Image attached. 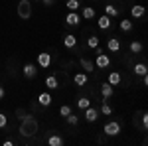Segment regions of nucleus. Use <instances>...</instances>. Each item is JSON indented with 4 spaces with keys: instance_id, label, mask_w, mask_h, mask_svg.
I'll list each match as a JSON object with an SVG mask.
<instances>
[{
    "instance_id": "1",
    "label": "nucleus",
    "mask_w": 148,
    "mask_h": 146,
    "mask_svg": "<svg viewBox=\"0 0 148 146\" xmlns=\"http://www.w3.org/2000/svg\"><path fill=\"white\" fill-rule=\"evenodd\" d=\"M24 138H32L40 132V123H38V119L32 117V114H28L24 121H20V130H18Z\"/></svg>"
},
{
    "instance_id": "2",
    "label": "nucleus",
    "mask_w": 148,
    "mask_h": 146,
    "mask_svg": "<svg viewBox=\"0 0 148 146\" xmlns=\"http://www.w3.org/2000/svg\"><path fill=\"white\" fill-rule=\"evenodd\" d=\"M93 63H95V67H99V69H107L111 65V57L97 47V56H95V61H93Z\"/></svg>"
},
{
    "instance_id": "3",
    "label": "nucleus",
    "mask_w": 148,
    "mask_h": 146,
    "mask_svg": "<svg viewBox=\"0 0 148 146\" xmlns=\"http://www.w3.org/2000/svg\"><path fill=\"white\" fill-rule=\"evenodd\" d=\"M18 16L22 20H28L32 16V2L30 0H20L18 2Z\"/></svg>"
},
{
    "instance_id": "4",
    "label": "nucleus",
    "mask_w": 148,
    "mask_h": 146,
    "mask_svg": "<svg viewBox=\"0 0 148 146\" xmlns=\"http://www.w3.org/2000/svg\"><path fill=\"white\" fill-rule=\"evenodd\" d=\"M103 132H105L107 136H116V134H121V123H116V121H109V123L105 124Z\"/></svg>"
},
{
    "instance_id": "5",
    "label": "nucleus",
    "mask_w": 148,
    "mask_h": 146,
    "mask_svg": "<svg viewBox=\"0 0 148 146\" xmlns=\"http://www.w3.org/2000/svg\"><path fill=\"white\" fill-rule=\"evenodd\" d=\"M22 73H24L26 79H34L36 75H38V65H36V63H26L22 67Z\"/></svg>"
},
{
    "instance_id": "6",
    "label": "nucleus",
    "mask_w": 148,
    "mask_h": 146,
    "mask_svg": "<svg viewBox=\"0 0 148 146\" xmlns=\"http://www.w3.org/2000/svg\"><path fill=\"white\" fill-rule=\"evenodd\" d=\"M51 65V56L49 53H38V67L47 69Z\"/></svg>"
},
{
    "instance_id": "7",
    "label": "nucleus",
    "mask_w": 148,
    "mask_h": 146,
    "mask_svg": "<svg viewBox=\"0 0 148 146\" xmlns=\"http://www.w3.org/2000/svg\"><path fill=\"white\" fill-rule=\"evenodd\" d=\"M99 114H101V112L97 111L95 107H87V109H85V121H87V123H95V121L99 119Z\"/></svg>"
},
{
    "instance_id": "8",
    "label": "nucleus",
    "mask_w": 148,
    "mask_h": 146,
    "mask_svg": "<svg viewBox=\"0 0 148 146\" xmlns=\"http://www.w3.org/2000/svg\"><path fill=\"white\" fill-rule=\"evenodd\" d=\"M87 81H89V77H87V73H85V71H79V73H75V75H73V83H75L77 87H85V85H87Z\"/></svg>"
},
{
    "instance_id": "9",
    "label": "nucleus",
    "mask_w": 148,
    "mask_h": 146,
    "mask_svg": "<svg viewBox=\"0 0 148 146\" xmlns=\"http://www.w3.org/2000/svg\"><path fill=\"white\" fill-rule=\"evenodd\" d=\"M65 24H67V26H79L81 16L77 14V12H69L67 16H65Z\"/></svg>"
},
{
    "instance_id": "10",
    "label": "nucleus",
    "mask_w": 148,
    "mask_h": 146,
    "mask_svg": "<svg viewBox=\"0 0 148 146\" xmlns=\"http://www.w3.org/2000/svg\"><path fill=\"white\" fill-rule=\"evenodd\" d=\"M46 87L49 91H56L57 87H59V79H57V75H47L46 77Z\"/></svg>"
},
{
    "instance_id": "11",
    "label": "nucleus",
    "mask_w": 148,
    "mask_h": 146,
    "mask_svg": "<svg viewBox=\"0 0 148 146\" xmlns=\"http://www.w3.org/2000/svg\"><path fill=\"white\" fill-rule=\"evenodd\" d=\"M38 103H40L42 107H49V105H51V95H49L47 91H42V93L38 95Z\"/></svg>"
},
{
    "instance_id": "12",
    "label": "nucleus",
    "mask_w": 148,
    "mask_h": 146,
    "mask_svg": "<svg viewBox=\"0 0 148 146\" xmlns=\"http://www.w3.org/2000/svg\"><path fill=\"white\" fill-rule=\"evenodd\" d=\"M97 26H99L101 30H109V28H111V16H107V14L99 16V20H97Z\"/></svg>"
},
{
    "instance_id": "13",
    "label": "nucleus",
    "mask_w": 148,
    "mask_h": 146,
    "mask_svg": "<svg viewBox=\"0 0 148 146\" xmlns=\"http://www.w3.org/2000/svg\"><path fill=\"white\" fill-rule=\"evenodd\" d=\"M107 49H109V51H113V53L121 51V42H119V38H111V40L107 42Z\"/></svg>"
},
{
    "instance_id": "14",
    "label": "nucleus",
    "mask_w": 148,
    "mask_h": 146,
    "mask_svg": "<svg viewBox=\"0 0 148 146\" xmlns=\"http://www.w3.org/2000/svg\"><path fill=\"white\" fill-rule=\"evenodd\" d=\"M63 45L69 47V49H73V47L77 45V38H75L73 34H65L63 36Z\"/></svg>"
},
{
    "instance_id": "15",
    "label": "nucleus",
    "mask_w": 148,
    "mask_h": 146,
    "mask_svg": "<svg viewBox=\"0 0 148 146\" xmlns=\"http://www.w3.org/2000/svg\"><path fill=\"white\" fill-rule=\"evenodd\" d=\"M79 63H81V67H83V71H85V73H91L93 69H95V63H93L91 59H87V57H81Z\"/></svg>"
},
{
    "instance_id": "16",
    "label": "nucleus",
    "mask_w": 148,
    "mask_h": 146,
    "mask_svg": "<svg viewBox=\"0 0 148 146\" xmlns=\"http://www.w3.org/2000/svg\"><path fill=\"white\" fill-rule=\"evenodd\" d=\"M81 18H83V20H93V18H95V8H93V6H83Z\"/></svg>"
},
{
    "instance_id": "17",
    "label": "nucleus",
    "mask_w": 148,
    "mask_h": 146,
    "mask_svg": "<svg viewBox=\"0 0 148 146\" xmlns=\"http://www.w3.org/2000/svg\"><path fill=\"white\" fill-rule=\"evenodd\" d=\"M113 93H114V87H113V85H109V83H103V85H101V95H103V99L113 97Z\"/></svg>"
},
{
    "instance_id": "18",
    "label": "nucleus",
    "mask_w": 148,
    "mask_h": 146,
    "mask_svg": "<svg viewBox=\"0 0 148 146\" xmlns=\"http://www.w3.org/2000/svg\"><path fill=\"white\" fill-rule=\"evenodd\" d=\"M121 73H119V71H111V73H109V79H107V83H109V85H121Z\"/></svg>"
},
{
    "instance_id": "19",
    "label": "nucleus",
    "mask_w": 148,
    "mask_h": 146,
    "mask_svg": "<svg viewBox=\"0 0 148 146\" xmlns=\"http://www.w3.org/2000/svg\"><path fill=\"white\" fill-rule=\"evenodd\" d=\"M144 6H140V4H134V6H132V8H130V16H132V18H142V16H144Z\"/></svg>"
},
{
    "instance_id": "20",
    "label": "nucleus",
    "mask_w": 148,
    "mask_h": 146,
    "mask_svg": "<svg viewBox=\"0 0 148 146\" xmlns=\"http://www.w3.org/2000/svg\"><path fill=\"white\" fill-rule=\"evenodd\" d=\"M47 144L49 146H61L63 144V138H61L59 134H49L47 136Z\"/></svg>"
},
{
    "instance_id": "21",
    "label": "nucleus",
    "mask_w": 148,
    "mask_h": 146,
    "mask_svg": "<svg viewBox=\"0 0 148 146\" xmlns=\"http://www.w3.org/2000/svg\"><path fill=\"white\" fill-rule=\"evenodd\" d=\"M132 71H134V75H146V63L144 61H140V63H136L134 67H132Z\"/></svg>"
},
{
    "instance_id": "22",
    "label": "nucleus",
    "mask_w": 148,
    "mask_h": 146,
    "mask_svg": "<svg viewBox=\"0 0 148 146\" xmlns=\"http://www.w3.org/2000/svg\"><path fill=\"white\" fill-rule=\"evenodd\" d=\"M65 6H67L69 12H77L81 8V2H79V0H67V2H65Z\"/></svg>"
},
{
    "instance_id": "23",
    "label": "nucleus",
    "mask_w": 148,
    "mask_h": 146,
    "mask_svg": "<svg viewBox=\"0 0 148 146\" xmlns=\"http://www.w3.org/2000/svg\"><path fill=\"white\" fill-rule=\"evenodd\" d=\"M87 47H89V49H97V47H99V38H97V36H89V38H87Z\"/></svg>"
},
{
    "instance_id": "24",
    "label": "nucleus",
    "mask_w": 148,
    "mask_h": 146,
    "mask_svg": "<svg viewBox=\"0 0 148 146\" xmlns=\"http://www.w3.org/2000/svg\"><path fill=\"white\" fill-rule=\"evenodd\" d=\"M105 14L111 16V18H114V16H119V10L114 8L113 4H105Z\"/></svg>"
},
{
    "instance_id": "25",
    "label": "nucleus",
    "mask_w": 148,
    "mask_h": 146,
    "mask_svg": "<svg viewBox=\"0 0 148 146\" xmlns=\"http://www.w3.org/2000/svg\"><path fill=\"white\" fill-rule=\"evenodd\" d=\"M77 107H79L81 111H85L87 107H91V101H89L87 97H79V99H77Z\"/></svg>"
},
{
    "instance_id": "26",
    "label": "nucleus",
    "mask_w": 148,
    "mask_h": 146,
    "mask_svg": "<svg viewBox=\"0 0 148 146\" xmlns=\"http://www.w3.org/2000/svg\"><path fill=\"white\" fill-rule=\"evenodd\" d=\"M128 49H130L132 53H140V51H142V44L134 40V42H130V45H128Z\"/></svg>"
},
{
    "instance_id": "27",
    "label": "nucleus",
    "mask_w": 148,
    "mask_h": 146,
    "mask_svg": "<svg viewBox=\"0 0 148 146\" xmlns=\"http://www.w3.org/2000/svg\"><path fill=\"white\" fill-rule=\"evenodd\" d=\"M121 30H123V32H130V30H132V20H128V18L121 20Z\"/></svg>"
},
{
    "instance_id": "28",
    "label": "nucleus",
    "mask_w": 148,
    "mask_h": 146,
    "mask_svg": "<svg viewBox=\"0 0 148 146\" xmlns=\"http://www.w3.org/2000/svg\"><path fill=\"white\" fill-rule=\"evenodd\" d=\"M65 121H67V124H71V126H75V124L79 123V117L71 112V114H67V117H65Z\"/></svg>"
},
{
    "instance_id": "29",
    "label": "nucleus",
    "mask_w": 148,
    "mask_h": 146,
    "mask_svg": "<svg viewBox=\"0 0 148 146\" xmlns=\"http://www.w3.org/2000/svg\"><path fill=\"white\" fill-rule=\"evenodd\" d=\"M99 112H103L105 117H111V114H113V109H111V107H109L107 103L103 101V105H101V111H99Z\"/></svg>"
},
{
    "instance_id": "30",
    "label": "nucleus",
    "mask_w": 148,
    "mask_h": 146,
    "mask_svg": "<svg viewBox=\"0 0 148 146\" xmlns=\"http://www.w3.org/2000/svg\"><path fill=\"white\" fill-rule=\"evenodd\" d=\"M71 107H69V105H63V107H61V109H59V117H63V119H65V117H67V114H71Z\"/></svg>"
},
{
    "instance_id": "31",
    "label": "nucleus",
    "mask_w": 148,
    "mask_h": 146,
    "mask_svg": "<svg viewBox=\"0 0 148 146\" xmlns=\"http://www.w3.org/2000/svg\"><path fill=\"white\" fill-rule=\"evenodd\" d=\"M16 117H18V121H24L28 117V112L24 111V109H16Z\"/></svg>"
},
{
    "instance_id": "32",
    "label": "nucleus",
    "mask_w": 148,
    "mask_h": 146,
    "mask_svg": "<svg viewBox=\"0 0 148 146\" xmlns=\"http://www.w3.org/2000/svg\"><path fill=\"white\" fill-rule=\"evenodd\" d=\"M6 124H8V117H6L4 112H0V128H4Z\"/></svg>"
},
{
    "instance_id": "33",
    "label": "nucleus",
    "mask_w": 148,
    "mask_h": 146,
    "mask_svg": "<svg viewBox=\"0 0 148 146\" xmlns=\"http://www.w3.org/2000/svg\"><path fill=\"white\" fill-rule=\"evenodd\" d=\"M140 117H142V126L146 128V126H148V114H146V112H140Z\"/></svg>"
},
{
    "instance_id": "34",
    "label": "nucleus",
    "mask_w": 148,
    "mask_h": 146,
    "mask_svg": "<svg viewBox=\"0 0 148 146\" xmlns=\"http://www.w3.org/2000/svg\"><path fill=\"white\" fill-rule=\"evenodd\" d=\"M42 2H44V6H53L56 0H42Z\"/></svg>"
},
{
    "instance_id": "35",
    "label": "nucleus",
    "mask_w": 148,
    "mask_h": 146,
    "mask_svg": "<svg viewBox=\"0 0 148 146\" xmlns=\"http://www.w3.org/2000/svg\"><path fill=\"white\" fill-rule=\"evenodd\" d=\"M4 95H6V91H4V87H2V85H0V101H2V99H4Z\"/></svg>"
},
{
    "instance_id": "36",
    "label": "nucleus",
    "mask_w": 148,
    "mask_h": 146,
    "mask_svg": "<svg viewBox=\"0 0 148 146\" xmlns=\"http://www.w3.org/2000/svg\"><path fill=\"white\" fill-rule=\"evenodd\" d=\"M4 146H14V140H10V138H8V140H4Z\"/></svg>"
},
{
    "instance_id": "37",
    "label": "nucleus",
    "mask_w": 148,
    "mask_h": 146,
    "mask_svg": "<svg viewBox=\"0 0 148 146\" xmlns=\"http://www.w3.org/2000/svg\"><path fill=\"white\" fill-rule=\"evenodd\" d=\"M34 2H42V0H34Z\"/></svg>"
}]
</instances>
